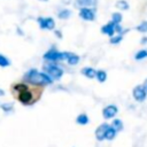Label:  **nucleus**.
Returning a JSON list of instances; mask_svg holds the SVG:
<instances>
[{
	"label": "nucleus",
	"instance_id": "obj_19",
	"mask_svg": "<svg viewBox=\"0 0 147 147\" xmlns=\"http://www.w3.org/2000/svg\"><path fill=\"white\" fill-rule=\"evenodd\" d=\"M115 136H116V131L111 126H109V129L107 130V133H106V139L107 140H113L115 138Z\"/></svg>",
	"mask_w": 147,
	"mask_h": 147
},
{
	"label": "nucleus",
	"instance_id": "obj_6",
	"mask_svg": "<svg viewBox=\"0 0 147 147\" xmlns=\"http://www.w3.org/2000/svg\"><path fill=\"white\" fill-rule=\"evenodd\" d=\"M133 98L137 100V101H139V102H141V101H144L145 100V98H146V88L144 87V86H140V85H138V86H136L134 88H133Z\"/></svg>",
	"mask_w": 147,
	"mask_h": 147
},
{
	"label": "nucleus",
	"instance_id": "obj_11",
	"mask_svg": "<svg viewBox=\"0 0 147 147\" xmlns=\"http://www.w3.org/2000/svg\"><path fill=\"white\" fill-rule=\"evenodd\" d=\"M98 0H76V5L82 8H87L88 6H95Z\"/></svg>",
	"mask_w": 147,
	"mask_h": 147
},
{
	"label": "nucleus",
	"instance_id": "obj_23",
	"mask_svg": "<svg viewBox=\"0 0 147 147\" xmlns=\"http://www.w3.org/2000/svg\"><path fill=\"white\" fill-rule=\"evenodd\" d=\"M9 64H10V61L3 55H0V67H8Z\"/></svg>",
	"mask_w": 147,
	"mask_h": 147
},
{
	"label": "nucleus",
	"instance_id": "obj_7",
	"mask_svg": "<svg viewBox=\"0 0 147 147\" xmlns=\"http://www.w3.org/2000/svg\"><path fill=\"white\" fill-rule=\"evenodd\" d=\"M109 126L110 125H108L107 123H103L100 126H98V129L95 130V138L99 141H102L103 139H106V133H107V130L109 129Z\"/></svg>",
	"mask_w": 147,
	"mask_h": 147
},
{
	"label": "nucleus",
	"instance_id": "obj_24",
	"mask_svg": "<svg viewBox=\"0 0 147 147\" xmlns=\"http://www.w3.org/2000/svg\"><path fill=\"white\" fill-rule=\"evenodd\" d=\"M0 107H1L6 113H9V111L13 110V103H2Z\"/></svg>",
	"mask_w": 147,
	"mask_h": 147
},
{
	"label": "nucleus",
	"instance_id": "obj_15",
	"mask_svg": "<svg viewBox=\"0 0 147 147\" xmlns=\"http://www.w3.org/2000/svg\"><path fill=\"white\" fill-rule=\"evenodd\" d=\"M57 16L61 20H67V18H69L71 16V11L69 9H62V10H60V13H59Z\"/></svg>",
	"mask_w": 147,
	"mask_h": 147
},
{
	"label": "nucleus",
	"instance_id": "obj_14",
	"mask_svg": "<svg viewBox=\"0 0 147 147\" xmlns=\"http://www.w3.org/2000/svg\"><path fill=\"white\" fill-rule=\"evenodd\" d=\"M76 122H77L78 124H80V125H85V124L88 123V117H87L86 114H80V115L77 116Z\"/></svg>",
	"mask_w": 147,
	"mask_h": 147
},
{
	"label": "nucleus",
	"instance_id": "obj_21",
	"mask_svg": "<svg viewBox=\"0 0 147 147\" xmlns=\"http://www.w3.org/2000/svg\"><path fill=\"white\" fill-rule=\"evenodd\" d=\"M145 57H147V51L146 49H141V51H139L137 54H136V60H142V59H145Z\"/></svg>",
	"mask_w": 147,
	"mask_h": 147
},
{
	"label": "nucleus",
	"instance_id": "obj_3",
	"mask_svg": "<svg viewBox=\"0 0 147 147\" xmlns=\"http://www.w3.org/2000/svg\"><path fill=\"white\" fill-rule=\"evenodd\" d=\"M48 62H57V61H67L68 52H59L56 49H49L42 56Z\"/></svg>",
	"mask_w": 147,
	"mask_h": 147
},
{
	"label": "nucleus",
	"instance_id": "obj_9",
	"mask_svg": "<svg viewBox=\"0 0 147 147\" xmlns=\"http://www.w3.org/2000/svg\"><path fill=\"white\" fill-rule=\"evenodd\" d=\"M117 114V107L114 106V105H109L107 106L103 110H102V115L106 119H109V118H113L115 115Z\"/></svg>",
	"mask_w": 147,
	"mask_h": 147
},
{
	"label": "nucleus",
	"instance_id": "obj_22",
	"mask_svg": "<svg viewBox=\"0 0 147 147\" xmlns=\"http://www.w3.org/2000/svg\"><path fill=\"white\" fill-rule=\"evenodd\" d=\"M137 30H138L139 32H142V33L147 32V21H145V22L140 23V24L137 26Z\"/></svg>",
	"mask_w": 147,
	"mask_h": 147
},
{
	"label": "nucleus",
	"instance_id": "obj_13",
	"mask_svg": "<svg viewBox=\"0 0 147 147\" xmlns=\"http://www.w3.org/2000/svg\"><path fill=\"white\" fill-rule=\"evenodd\" d=\"M82 74H83L84 76H86L87 78H94V77H96V71H95V69L90 68V67L83 68V69H82Z\"/></svg>",
	"mask_w": 147,
	"mask_h": 147
},
{
	"label": "nucleus",
	"instance_id": "obj_2",
	"mask_svg": "<svg viewBox=\"0 0 147 147\" xmlns=\"http://www.w3.org/2000/svg\"><path fill=\"white\" fill-rule=\"evenodd\" d=\"M24 79L34 86H46V85H49L53 80L47 74L40 72L37 69H30L25 74Z\"/></svg>",
	"mask_w": 147,
	"mask_h": 147
},
{
	"label": "nucleus",
	"instance_id": "obj_20",
	"mask_svg": "<svg viewBox=\"0 0 147 147\" xmlns=\"http://www.w3.org/2000/svg\"><path fill=\"white\" fill-rule=\"evenodd\" d=\"M111 21L115 23V24H119L121 21H122V15L119 13H114L113 16H111Z\"/></svg>",
	"mask_w": 147,
	"mask_h": 147
},
{
	"label": "nucleus",
	"instance_id": "obj_17",
	"mask_svg": "<svg viewBox=\"0 0 147 147\" xmlns=\"http://www.w3.org/2000/svg\"><path fill=\"white\" fill-rule=\"evenodd\" d=\"M96 78H98V80H99L100 83H103V82L107 79V74H106V71H103V70H98V71H96Z\"/></svg>",
	"mask_w": 147,
	"mask_h": 147
},
{
	"label": "nucleus",
	"instance_id": "obj_1",
	"mask_svg": "<svg viewBox=\"0 0 147 147\" xmlns=\"http://www.w3.org/2000/svg\"><path fill=\"white\" fill-rule=\"evenodd\" d=\"M11 92H13L14 96L21 103H23L25 106H30V105H33L37 100H39L42 90L37 92V88H31L26 84L20 83V84H14L13 85Z\"/></svg>",
	"mask_w": 147,
	"mask_h": 147
},
{
	"label": "nucleus",
	"instance_id": "obj_29",
	"mask_svg": "<svg viewBox=\"0 0 147 147\" xmlns=\"http://www.w3.org/2000/svg\"><path fill=\"white\" fill-rule=\"evenodd\" d=\"M40 1H48V0H40Z\"/></svg>",
	"mask_w": 147,
	"mask_h": 147
},
{
	"label": "nucleus",
	"instance_id": "obj_25",
	"mask_svg": "<svg viewBox=\"0 0 147 147\" xmlns=\"http://www.w3.org/2000/svg\"><path fill=\"white\" fill-rule=\"evenodd\" d=\"M122 34H118V36H116V37H111L110 38V42L111 44H118L121 40H122Z\"/></svg>",
	"mask_w": 147,
	"mask_h": 147
},
{
	"label": "nucleus",
	"instance_id": "obj_5",
	"mask_svg": "<svg viewBox=\"0 0 147 147\" xmlns=\"http://www.w3.org/2000/svg\"><path fill=\"white\" fill-rule=\"evenodd\" d=\"M38 23H39L40 29H44V30H53L55 26L54 20L51 17H39Z\"/></svg>",
	"mask_w": 147,
	"mask_h": 147
},
{
	"label": "nucleus",
	"instance_id": "obj_4",
	"mask_svg": "<svg viewBox=\"0 0 147 147\" xmlns=\"http://www.w3.org/2000/svg\"><path fill=\"white\" fill-rule=\"evenodd\" d=\"M44 72L47 74L52 79H60L63 75V70L56 65V64H53V63H47L44 65Z\"/></svg>",
	"mask_w": 147,
	"mask_h": 147
},
{
	"label": "nucleus",
	"instance_id": "obj_26",
	"mask_svg": "<svg viewBox=\"0 0 147 147\" xmlns=\"http://www.w3.org/2000/svg\"><path fill=\"white\" fill-rule=\"evenodd\" d=\"M141 42H142V44H146V42H147V37L144 38V39H141Z\"/></svg>",
	"mask_w": 147,
	"mask_h": 147
},
{
	"label": "nucleus",
	"instance_id": "obj_16",
	"mask_svg": "<svg viewBox=\"0 0 147 147\" xmlns=\"http://www.w3.org/2000/svg\"><path fill=\"white\" fill-rule=\"evenodd\" d=\"M116 132L117 131H121L122 129H123V123H122V121L121 119H115L113 123H111V125H110Z\"/></svg>",
	"mask_w": 147,
	"mask_h": 147
},
{
	"label": "nucleus",
	"instance_id": "obj_18",
	"mask_svg": "<svg viewBox=\"0 0 147 147\" xmlns=\"http://www.w3.org/2000/svg\"><path fill=\"white\" fill-rule=\"evenodd\" d=\"M116 7H117L118 9L126 10V9H129V3H127L126 1H124V0H118V1L116 2Z\"/></svg>",
	"mask_w": 147,
	"mask_h": 147
},
{
	"label": "nucleus",
	"instance_id": "obj_10",
	"mask_svg": "<svg viewBox=\"0 0 147 147\" xmlns=\"http://www.w3.org/2000/svg\"><path fill=\"white\" fill-rule=\"evenodd\" d=\"M115 26H116V24L111 21V22L107 23L106 25H103V26L101 28V32H102V33H105V34H107V36H109V37H113V36H114V33L116 32Z\"/></svg>",
	"mask_w": 147,
	"mask_h": 147
},
{
	"label": "nucleus",
	"instance_id": "obj_8",
	"mask_svg": "<svg viewBox=\"0 0 147 147\" xmlns=\"http://www.w3.org/2000/svg\"><path fill=\"white\" fill-rule=\"evenodd\" d=\"M79 17H82L85 21H93L95 17L94 10H92L90 8H82L79 10Z\"/></svg>",
	"mask_w": 147,
	"mask_h": 147
},
{
	"label": "nucleus",
	"instance_id": "obj_27",
	"mask_svg": "<svg viewBox=\"0 0 147 147\" xmlns=\"http://www.w3.org/2000/svg\"><path fill=\"white\" fill-rule=\"evenodd\" d=\"M3 94H5V92H3V90H1V88H0V95H3Z\"/></svg>",
	"mask_w": 147,
	"mask_h": 147
},
{
	"label": "nucleus",
	"instance_id": "obj_28",
	"mask_svg": "<svg viewBox=\"0 0 147 147\" xmlns=\"http://www.w3.org/2000/svg\"><path fill=\"white\" fill-rule=\"evenodd\" d=\"M145 86H147V80H146V83H145Z\"/></svg>",
	"mask_w": 147,
	"mask_h": 147
},
{
	"label": "nucleus",
	"instance_id": "obj_12",
	"mask_svg": "<svg viewBox=\"0 0 147 147\" xmlns=\"http://www.w3.org/2000/svg\"><path fill=\"white\" fill-rule=\"evenodd\" d=\"M79 62V56L77 54H74V53H70L68 52V57H67V63L69 65H76L78 64Z\"/></svg>",
	"mask_w": 147,
	"mask_h": 147
}]
</instances>
